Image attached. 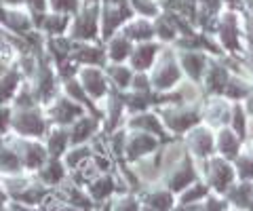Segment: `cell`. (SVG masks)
I'll return each mask as SVG.
<instances>
[{
	"instance_id": "obj_13",
	"label": "cell",
	"mask_w": 253,
	"mask_h": 211,
	"mask_svg": "<svg viewBox=\"0 0 253 211\" xmlns=\"http://www.w3.org/2000/svg\"><path fill=\"white\" fill-rule=\"evenodd\" d=\"M251 154H253V146H251Z\"/></svg>"
},
{
	"instance_id": "obj_11",
	"label": "cell",
	"mask_w": 253,
	"mask_h": 211,
	"mask_svg": "<svg viewBox=\"0 0 253 211\" xmlns=\"http://www.w3.org/2000/svg\"><path fill=\"white\" fill-rule=\"evenodd\" d=\"M243 106H245V110H247L249 119H253V89H251V93L247 95V99L243 101Z\"/></svg>"
},
{
	"instance_id": "obj_5",
	"label": "cell",
	"mask_w": 253,
	"mask_h": 211,
	"mask_svg": "<svg viewBox=\"0 0 253 211\" xmlns=\"http://www.w3.org/2000/svg\"><path fill=\"white\" fill-rule=\"evenodd\" d=\"M228 199H230L236 207H251L253 203V184L251 182H241L239 186H232L230 192H228Z\"/></svg>"
},
{
	"instance_id": "obj_10",
	"label": "cell",
	"mask_w": 253,
	"mask_h": 211,
	"mask_svg": "<svg viewBox=\"0 0 253 211\" xmlns=\"http://www.w3.org/2000/svg\"><path fill=\"white\" fill-rule=\"evenodd\" d=\"M221 209H224V203L213 199V201H207V205H205L201 211H221Z\"/></svg>"
},
{
	"instance_id": "obj_4",
	"label": "cell",
	"mask_w": 253,
	"mask_h": 211,
	"mask_svg": "<svg viewBox=\"0 0 253 211\" xmlns=\"http://www.w3.org/2000/svg\"><path fill=\"white\" fill-rule=\"evenodd\" d=\"M217 148L224 156H236L241 150V137L230 127H221L217 135Z\"/></svg>"
},
{
	"instance_id": "obj_2",
	"label": "cell",
	"mask_w": 253,
	"mask_h": 211,
	"mask_svg": "<svg viewBox=\"0 0 253 211\" xmlns=\"http://www.w3.org/2000/svg\"><path fill=\"white\" fill-rule=\"evenodd\" d=\"M207 66H209V59L203 55V53H199V51H184L181 53V68L186 70V74L192 78H199L207 72Z\"/></svg>"
},
{
	"instance_id": "obj_9",
	"label": "cell",
	"mask_w": 253,
	"mask_h": 211,
	"mask_svg": "<svg viewBox=\"0 0 253 211\" xmlns=\"http://www.w3.org/2000/svg\"><path fill=\"white\" fill-rule=\"evenodd\" d=\"M236 173L243 182H251L253 179V156H239L236 159Z\"/></svg>"
},
{
	"instance_id": "obj_8",
	"label": "cell",
	"mask_w": 253,
	"mask_h": 211,
	"mask_svg": "<svg viewBox=\"0 0 253 211\" xmlns=\"http://www.w3.org/2000/svg\"><path fill=\"white\" fill-rule=\"evenodd\" d=\"M154 53H156L154 44L139 46V49L135 51V55H133V64H135L137 68H148L150 64H152V59H154Z\"/></svg>"
},
{
	"instance_id": "obj_1",
	"label": "cell",
	"mask_w": 253,
	"mask_h": 211,
	"mask_svg": "<svg viewBox=\"0 0 253 211\" xmlns=\"http://www.w3.org/2000/svg\"><path fill=\"white\" fill-rule=\"evenodd\" d=\"M234 179V169L228 165L226 161L215 159L209 163V182L215 186L217 190H226Z\"/></svg>"
},
{
	"instance_id": "obj_3",
	"label": "cell",
	"mask_w": 253,
	"mask_h": 211,
	"mask_svg": "<svg viewBox=\"0 0 253 211\" xmlns=\"http://www.w3.org/2000/svg\"><path fill=\"white\" fill-rule=\"evenodd\" d=\"M179 83V68L173 59H165L161 61L156 74H154V84L158 89H169L173 84Z\"/></svg>"
},
{
	"instance_id": "obj_12",
	"label": "cell",
	"mask_w": 253,
	"mask_h": 211,
	"mask_svg": "<svg viewBox=\"0 0 253 211\" xmlns=\"http://www.w3.org/2000/svg\"><path fill=\"white\" fill-rule=\"evenodd\" d=\"M249 209H251V211H253V203H251V207H249Z\"/></svg>"
},
{
	"instance_id": "obj_6",
	"label": "cell",
	"mask_w": 253,
	"mask_h": 211,
	"mask_svg": "<svg viewBox=\"0 0 253 211\" xmlns=\"http://www.w3.org/2000/svg\"><path fill=\"white\" fill-rule=\"evenodd\" d=\"M190 142H192L194 152H199V154H209L213 150V133L205 127L194 129L190 133Z\"/></svg>"
},
{
	"instance_id": "obj_7",
	"label": "cell",
	"mask_w": 253,
	"mask_h": 211,
	"mask_svg": "<svg viewBox=\"0 0 253 211\" xmlns=\"http://www.w3.org/2000/svg\"><path fill=\"white\" fill-rule=\"evenodd\" d=\"M232 131L239 137L247 135V129H249V114L245 110L243 104H234L232 106V116H230V125H228Z\"/></svg>"
}]
</instances>
